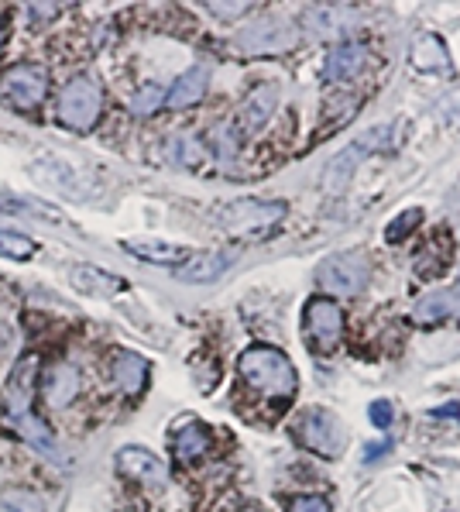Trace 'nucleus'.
I'll return each instance as SVG.
<instances>
[{
	"instance_id": "nucleus-9",
	"label": "nucleus",
	"mask_w": 460,
	"mask_h": 512,
	"mask_svg": "<svg viewBox=\"0 0 460 512\" xmlns=\"http://www.w3.org/2000/svg\"><path fill=\"white\" fill-rule=\"evenodd\" d=\"M303 327H306V337L316 351H333L344 334V313L333 299L320 296V299H309L306 303V313H303Z\"/></svg>"
},
{
	"instance_id": "nucleus-18",
	"label": "nucleus",
	"mask_w": 460,
	"mask_h": 512,
	"mask_svg": "<svg viewBox=\"0 0 460 512\" xmlns=\"http://www.w3.org/2000/svg\"><path fill=\"white\" fill-rule=\"evenodd\" d=\"M42 392H45V399H49V406L66 409L79 396V368H73L69 361L52 365L49 375H45V382H42Z\"/></svg>"
},
{
	"instance_id": "nucleus-30",
	"label": "nucleus",
	"mask_w": 460,
	"mask_h": 512,
	"mask_svg": "<svg viewBox=\"0 0 460 512\" xmlns=\"http://www.w3.org/2000/svg\"><path fill=\"white\" fill-rule=\"evenodd\" d=\"M0 512H45V502L35 492L11 488V492L0 495Z\"/></svg>"
},
{
	"instance_id": "nucleus-32",
	"label": "nucleus",
	"mask_w": 460,
	"mask_h": 512,
	"mask_svg": "<svg viewBox=\"0 0 460 512\" xmlns=\"http://www.w3.org/2000/svg\"><path fill=\"white\" fill-rule=\"evenodd\" d=\"M213 148H217L220 162L230 165L237 155V131L230 128V124H220V128H213Z\"/></svg>"
},
{
	"instance_id": "nucleus-8",
	"label": "nucleus",
	"mask_w": 460,
	"mask_h": 512,
	"mask_svg": "<svg viewBox=\"0 0 460 512\" xmlns=\"http://www.w3.org/2000/svg\"><path fill=\"white\" fill-rule=\"evenodd\" d=\"M368 275L371 265L364 251H340L316 269V282L333 296H358L368 286Z\"/></svg>"
},
{
	"instance_id": "nucleus-4",
	"label": "nucleus",
	"mask_w": 460,
	"mask_h": 512,
	"mask_svg": "<svg viewBox=\"0 0 460 512\" xmlns=\"http://www.w3.org/2000/svg\"><path fill=\"white\" fill-rule=\"evenodd\" d=\"M100 107H103V93L100 86L90 80V76H73L59 93V104H55V121L62 124L66 131H90L100 117Z\"/></svg>"
},
{
	"instance_id": "nucleus-22",
	"label": "nucleus",
	"mask_w": 460,
	"mask_h": 512,
	"mask_svg": "<svg viewBox=\"0 0 460 512\" xmlns=\"http://www.w3.org/2000/svg\"><path fill=\"white\" fill-rule=\"evenodd\" d=\"M0 210H4V214L38 217V220H49V224L69 227V220L59 207H49V203H42V200H25V196H18V193H7V189H0Z\"/></svg>"
},
{
	"instance_id": "nucleus-39",
	"label": "nucleus",
	"mask_w": 460,
	"mask_h": 512,
	"mask_svg": "<svg viewBox=\"0 0 460 512\" xmlns=\"http://www.w3.org/2000/svg\"><path fill=\"white\" fill-rule=\"evenodd\" d=\"M4 38H7V25H4V14H0V49H4Z\"/></svg>"
},
{
	"instance_id": "nucleus-14",
	"label": "nucleus",
	"mask_w": 460,
	"mask_h": 512,
	"mask_svg": "<svg viewBox=\"0 0 460 512\" xmlns=\"http://www.w3.org/2000/svg\"><path fill=\"white\" fill-rule=\"evenodd\" d=\"M368 59H371V52L364 42H340L337 49L327 55V69H323V76H327L330 83H347V80H354V76L364 73Z\"/></svg>"
},
{
	"instance_id": "nucleus-23",
	"label": "nucleus",
	"mask_w": 460,
	"mask_h": 512,
	"mask_svg": "<svg viewBox=\"0 0 460 512\" xmlns=\"http://www.w3.org/2000/svg\"><path fill=\"white\" fill-rule=\"evenodd\" d=\"M31 176H35L38 183L59 189V193H73V196L83 193L76 172L69 169V165L62 162V159H35V162H31Z\"/></svg>"
},
{
	"instance_id": "nucleus-25",
	"label": "nucleus",
	"mask_w": 460,
	"mask_h": 512,
	"mask_svg": "<svg viewBox=\"0 0 460 512\" xmlns=\"http://www.w3.org/2000/svg\"><path fill=\"white\" fill-rule=\"evenodd\" d=\"M14 427H18L21 437L28 440L31 447H35L42 458H49V461H62L59 458V447H55V440H52V433L45 430V423L38 420L35 413H25V416H14Z\"/></svg>"
},
{
	"instance_id": "nucleus-29",
	"label": "nucleus",
	"mask_w": 460,
	"mask_h": 512,
	"mask_svg": "<svg viewBox=\"0 0 460 512\" xmlns=\"http://www.w3.org/2000/svg\"><path fill=\"white\" fill-rule=\"evenodd\" d=\"M423 224V210L419 207H412V210H402L399 217H392L388 220V227H385V241H392V244H399V241H406L416 227Z\"/></svg>"
},
{
	"instance_id": "nucleus-34",
	"label": "nucleus",
	"mask_w": 460,
	"mask_h": 512,
	"mask_svg": "<svg viewBox=\"0 0 460 512\" xmlns=\"http://www.w3.org/2000/svg\"><path fill=\"white\" fill-rule=\"evenodd\" d=\"M285 512H330V502L320 495H292Z\"/></svg>"
},
{
	"instance_id": "nucleus-12",
	"label": "nucleus",
	"mask_w": 460,
	"mask_h": 512,
	"mask_svg": "<svg viewBox=\"0 0 460 512\" xmlns=\"http://www.w3.org/2000/svg\"><path fill=\"white\" fill-rule=\"evenodd\" d=\"M114 464L131 482L152 485V488H165V482H169V468L152 451H145V447H124V451H117Z\"/></svg>"
},
{
	"instance_id": "nucleus-11",
	"label": "nucleus",
	"mask_w": 460,
	"mask_h": 512,
	"mask_svg": "<svg viewBox=\"0 0 460 512\" xmlns=\"http://www.w3.org/2000/svg\"><path fill=\"white\" fill-rule=\"evenodd\" d=\"M275 107H279V83H261L248 93V100L237 110V135H255V131L265 128L272 121Z\"/></svg>"
},
{
	"instance_id": "nucleus-15",
	"label": "nucleus",
	"mask_w": 460,
	"mask_h": 512,
	"mask_svg": "<svg viewBox=\"0 0 460 512\" xmlns=\"http://www.w3.org/2000/svg\"><path fill=\"white\" fill-rule=\"evenodd\" d=\"M69 282H73L79 293L97 296V299H110V296L128 293V279H121V275H110L103 269H93V265H76V269L69 272Z\"/></svg>"
},
{
	"instance_id": "nucleus-36",
	"label": "nucleus",
	"mask_w": 460,
	"mask_h": 512,
	"mask_svg": "<svg viewBox=\"0 0 460 512\" xmlns=\"http://www.w3.org/2000/svg\"><path fill=\"white\" fill-rule=\"evenodd\" d=\"M385 451H388V440H378V444H368V447H364V461H378V458H385Z\"/></svg>"
},
{
	"instance_id": "nucleus-26",
	"label": "nucleus",
	"mask_w": 460,
	"mask_h": 512,
	"mask_svg": "<svg viewBox=\"0 0 460 512\" xmlns=\"http://www.w3.org/2000/svg\"><path fill=\"white\" fill-rule=\"evenodd\" d=\"M172 444H176V458L179 461H200L206 451H210V433L200 423H186V427L176 430V437H172Z\"/></svg>"
},
{
	"instance_id": "nucleus-31",
	"label": "nucleus",
	"mask_w": 460,
	"mask_h": 512,
	"mask_svg": "<svg viewBox=\"0 0 460 512\" xmlns=\"http://www.w3.org/2000/svg\"><path fill=\"white\" fill-rule=\"evenodd\" d=\"M162 104H165V90H162V86H155V83H148L131 97V114L148 117V114H155Z\"/></svg>"
},
{
	"instance_id": "nucleus-1",
	"label": "nucleus",
	"mask_w": 460,
	"mask_h": 512,
	"mask_svg": "<svg viewBox=\"0 0 460 512\" xmlns=\"http://www.w3.org/2000/svg\"><path fill=\"white\" fill-rule=\"evenodd\" d=\"M237 368H241L244 382L255 392H261V396H272V399L296 396V368H292L289 354H282L279 348L255 344V348L241 354Z\"/></svg>"
},
{
	"instance_id": "nucleus-17",
	"label": "nucleus",
	"mask_w": 460,
	"mask_h": 512,
	"mask_svg": "<svg viewBox=\"0 0 460 512\" xmlns=\"http://www.w3.org/2000/svg\"><path fill=\"white\" fill-rule=\"evenodd\" d=\"M206 86H210V66H193V69H186V73L179 76L176 83L165 90V104L169 107H193V104H200V100L206 97Z\"/></svg>"
},
{
	"instance_id": "nucleus-16",
	"label": "nucleus",
	"mask_w": 460,
	"mask_h": 512,
	"mask_svg": "<svg viewBox=\"0 0 460 512\" xmlns=\"http://www.w3.org/2000/svg\"><path fill=\"white\" fill-rule=\"evenodd\" d=\"M230 265H234V255L230 251H206V255H193L179 265L176 275L182 282H193V286H203V282H217Z\"/></svg>"
},
{
	"instance_id": "nucleus-13",
	"label": "nucleus",
	"mask_w": 460,
	"mask_h": 512,
	"mask_svg": "<svg viewBox=\"0 0 460 512\" xmlns=\"http://www.w3.org/2000/svg\"><path fill=\"white\" fill-rule=\"evenodd\" d=\"M35 378H38V354L18 358V365H14L11 378H7V389H4L11 416L31 413V403H35Z\"/></svg>"
},
{
	"instance_id": "nucleus-3",
	"label": "nucleus",
	"mask_w": 460,
	"mask_h": 512,
	"mask_svg": "<svg viewBox=\"0 0 460 512\" xmlns=\"http://www.w3.org/2000/svg\"><path fill=\"white\" fill-rule=\"evenodd\" d=\"M289 207L282 200H234L213 214L217 227L234 238H251V234H268L272 227H279Z\"/></svg>"
},
{
	"instance_id": "nucleus-37",
	"label": "nucleus",
	"mask_w": 460,
	"mask_h": 512,
	"mask_svg": "<svg viewBox=\"0 0 460 512\" xmlns=\"http://www.w3.org/2000/svg\"><path fill=\"white\" fill-rule=\"evenodd\" d=\"M28 11H35L38 18H55V14H59V7H55V4H31Z\"/></svg>"
},
{
	"instance_id": "nucleus-19",
	"label": "nucleus",
	"mask_w": 460,
	"mask_h": 512,
	"mask_svg": "<svg viewBox=\"0 0 460 512\" xmlns=\"http://www.w3.org/2000/svg\"><path fill=\"white\" fill-rule=\"evenodd\" d=\"M110 375H114L117 389L128 392V396H138L148 382V361L134 351H117L114 361H110Z\"/></svg>"
},
{
	"instance_id": "nucleus-20",
	"label": "nucleus",
	"mask_w": 460,
	"mask_h": 512,
	"mask_svg": "<svg viewBox=\"0 0 460 512\" xmlns=\"http://www.w3.org/2000/svg\"><path fill=\"white\" fill-rule=\"evenodd\" d=\"M412 317L416 324H440L447 317H460V289H436V293L423 296Z\"/></svg>"
},
{
	"instance_id": "nucleus-33",
	"label": "nucleus",
	"mask_w": 460,
	"mask_h": 512,
	"mask_svg": "<svg viewBox=\"0 0 460 512\" xmlns=\"http://www.w3.org/2000/svg\"><path fill=\"white\" fill-rule=\"evenodd\" d=\"M368 416H371V423H375L378 430H388L395 423V406L388 403V399H375V403L368 406Z\"/></svg>"
},
{
	"instance_id": "nucleus-35",
	"label": "nucleus",
	"mask_w": 460,
	"mask_h": 512,
	"mask_svg": "<svg viewBox=\"0 0 460 512\" xmlns=\"http://www.w3.org/2000/svg\"><path fill=\"white\" fill-rule=\"evenodd\" d=\"M206 11H210L213 18H220V21H234V18H241V14L248 11V4H206Z\"/></svg>"
},
{
	"instance_id": "nucleus-5",
	"label": "nucleus",
	"mask_w": 460,
	"mask_h": 512,
	"mask_svg": "<svg viewBox=\"0 0 460 512\" xmlns=\"http://www.w3.org/2000/svg\"><path fill=\"white\" fill-rule=\"evenodd\" d=\"M296 437L299 444H306L309 451H316L320 458H337L347 447V430L330 409L309 406L296 416Z\"/></svg>"
},
{
	"instance_id": "nucleus-6",
	"label": "nucleus",
	"mask_w": 460,
	"mask_h": 512,
	"mask_svg": "<svg viewBox=\"0 0 460 512\" xmlns=\"http://www.w3.org/2000/svg\"><path fill=\"white\" fill-rule=\"evenodd\" d=\"M237 49L248 55H272V52H289L292 45L299 42V28L292 25L289 18H279V14H265V18L251 21L237 31Z\"/></svg>"
},
{
	"instance_id": "nucleus-21",
	"label": "nucleus",
	"mask_w": 460,
	"mask_h": 512,
	"mask_svg": "<svg viewBox=\"0 0 460 512\" xmlns=\"http://www.w3.org/2000/svg\"><path fill=\"white\" fill-rule=\"evenodd\" d=\"M124 251H131L134 258L152 265H179L182 258H189V251L182 244H169V241H155V238H128L124 241Z\"/></svg>"
},
{
	"instance_id": "nucleus-27",
	"label": "nucleus",
	"mask_w": 460,
	"mask_h": 512,
	"mask_svg": "<svg viewBox=\"0 0 460 512\" xmlns=\"http://www.w3.org/2000/svg\"><path fill=\"white\" fill-rule=\"evenodd\" d=\"M169 159L182 169H196L203 162V141L193 135H172L169 138Z\"/></svg>"
},
{
	"instance_id": "nucleus-10",
	"label": "nucleus",
	"mask_w": 460,
	"mask_h": 512,
	"mask_svg": "<svg viewBox=\"0 0 460 512\" xmlns=\"http://www.w3.org/2000/svg\"><path fill=\"white\" fill-rule=\"evenodd\" d=\"M303 25L316 38H347L361 25V11L347 4H313L303 11Z\"/></svg>"
},
{
	"instance_id": "nucleus-2",
	"label": "nucleus",
	"mask_w": 460,
	"mask_h": 512,
	"mask_svg": "<svg viewBox=\"0 0 460 512\" xmlns=\"http://www.w3.org/2000/svg\"><path fill=\"white\" fill-rule=\"evenodd\" d=\"M395 141H399V124L395 121H385V124L368 128L347 148H340V155H333V159L327 162V169H323V189H327V193H344L347 183H351V176H354V169H358L368 155L392 152Z\"/></svg>"
},
{
	"instance_id": "nucleus-28",
	"label": "nucleus",
	"mask_w": 460,
	"mask_h": 512,
	"mask_svg": "<svg viewBox=\"0 0 460 512\" xmlns=\"http://www.w3.org/2000/svg\"><path fill=\"white\" fill-rule=\"evenodd\" d=\"M38 251V244L28 234L18 231H0V258H11V262H28Z\"/></svg>"
},
{
	"instance_id": "nucleus-24",
	"label": "nucleus",
	"mask_w": 460,
	"mask_h": 512,
	"mask_svg": "<svg viewBox=\"0 0 460 512\" xmlns=\"http://www.w3.org/2000/svg\"><path fill=\"white\" fill-rule=\"evenodd\" d=\"M412 66H416L419 73H443V69L450 66L447 45H443L436 35L416 38V45H412Z\"/></svg>"
},
{
	"instance_id": "nucleus-7",
	"label": "nucleus",
	"mask_w": 460,
	"mask_h": 512,
	"mask_svg": "<svg viewBox=\"0 0 460 512\" xmlns=\"http://www.w3.org/2000/svg\"><path fill=\"white\" fill-rule=\"evenodd\" d=\"M45 93H49V73L35 62H21V66H11L0 76V97L21 114H35L42 107Z\"/></svg>"
},
{
	"instance_id": "nucleus-38",
	"label": "nucleus",
	"mask_w": 460,
	"mask_h": 512,
	"mask_svg": "<svg viewBox=\"0 0 460 512\" xmlns=\"http://www.w3.org/2000/svg\"><path fill=\"white\" fill-rule=\"evenodd\" d=\"M430 413H433V416H460V403H443V406H433Z\"/></svg>"
}]
</instances>
